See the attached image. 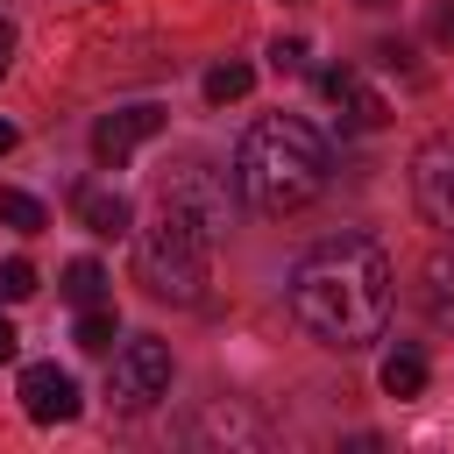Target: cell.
<instances>
[{"instance_id":"cell-12","label":"cell","mask_w":454,"mask_h":454,"mask_svg":"<svg viewBox=\"0 0 454 454\" xmlns=\"http://www.w3.org/2000/svg\"><path fill=\"white\" fill-rule=\"evenodd\" d=\"M114 333H121V319H114V305H106V298H99V305H78L71 340H78L85 355H106V348H114Z\"/></svg>"},{"instance_id":"cell-16","label":"cell","mask_w":454,"mask_h":454,"mask_svg":"<svg viewBox=\"0 0 454 454\" xmlns=\"http://www.w3.org/2000/svg\"><path fill=\"white\" fill-rule=\"evenodd\" d=\"M248 85H255V71H248V64H234V57L206 71V99H213V106H227V99H241Z\"/></svg>"},{"instance_id":"cell-4","label":"cell","mask_w":454,"mask_h":454,"mask_svg":"<svg viewBox=\"0 0 454 454\" xmlns=\"http://www.w3.org/2000/svg\"><path fill=\"white\" fill-rule=\"evenodd\" d=\"M156 199L163 206H177L184 220H199L213 241L227 234V220H234V206H227V184H220V170L213 163H199V156H184V163H170L163 177H156Z\"/></svg>"},{"instance_id":"cell-10","label":"cell","mask_w":454,"mask_h":454,"mask_svg":"<svg viewBox=\"0 0 454 454\" xmlns=\"http://www.w3.org/2000/svg\"><path fill=\"white\" fill-rule=\"evenodd\" d=\"M419 305L440 333H454V248H433L426 270H419Z\"/></svg>"},{"instance_id":"cell-1","label":"cell","mask_w":454,"mask_h":454,"mask_svg":"<svg viewBox=\"0 0 454 454\" xmlns=\"http://www.w3.org/2000/svg\"><path fill=\"white\" fill-rule=\"evenodd\" d=\"M390 298H397V270H390L383 241L362 234V227H340V234L312 241V248L291 262V319H298L319 348L355 355V348L383 340Z\"/></svg>"},{"instance_id":"cell-11","label":"cell","mask_w":454,"mask_h":454,"mask_svg":"<svg viewBox=\"0 0 454 454\" xmlns=\"http://www.w3.org/2000/svg\"><path fill=\"white\" fill-rule=\"evenodd\" d=\"M78 220L114 241V234L135 227V206H128V192H114V184H85V192H78Z\"/></svg>"},{"instance_id":"cell-20","label":"cell","mask_w":454,"mask_h":454,"mask_svg":"<svg viewBox=\"0 0 454 454\" xmlns=\"http://www.w3.org/2000/svg\"><path fill=\"white\" fill-rule=\"evenodd\" d=\"M14 142H21V135H14V121H0V156H7Z\"/></svg>"},{"instance_id":"cell-19","label":"cell","mask_w":454,"mask_h":454,"mask_svg":"<svg viewBox=\"0 0 454 454\" xmlns=\"http://www.w3.org/2000/svg\"><path fill=\"white\" fill-rule=\"evenodd\" d=\"M14 355H21V333H14L7 319H0V362H14Z\"/></svg>"},{"instance_id":"cell-2","label":"cell","mask_w":454,"mask_h":454,"mask_svg":"<svg viewBox=\"0 0 454 454\" xmlns=\"http://www.w3.org/2000/svg\"><path fill=\"white\" fill-rule=\"evenodd\" d=\"M333 177V149L312 121L298 114H262L241 149H234V184L241 199L262 213V220H284V213H305Z\"/></svg>"},{"instance_id":"cell-7","label":"cell","mask_w":454,"mask_h":454,"mask_svg":"<svg viewBox=\"0 0 454 454\" xmlns=\"http://www.w3.org/2000/svg\"><path fill=\"white\" fill-rule=\"evenodd\" d=\"M163 121H170V114L149 106V99H142V106H114V114H99V128H92V156H99L106 170H121L149 135H163Z\"/></svg>"},{"instance_id":"cell-17","label":"cell","mask_w":454,"mask_h":454,"mask_svg":"<svg viewBox=\"0 0 454 454\" xmlns=\"http://www.w3.org/2000/svg\"><path fill=\"white\" fill-rule=\"evenodd\" d=\"M21 298H35V262H0V305H21Z\"/></svg>"},{"instance_id":"cell-15","label":"cell","mask_w":454,"mask_h":454,"mask_svg":"<svg viewBox=\"0 0 454 454\" xmlns=\"http://www.w3.org/2000/svg\"><path fill=\"white\" fill-rule=\"evenodd\" d=\"M64 298H71V305H99V298H106V270H99L92 255H78V262L64 270Z\"/></svg>"},{"instance_id":"cell-23","label":"cell","mask_w":454,"mask_h":454,"mask_svg":"<svg viewBox=\"0 0 454 454\" xmlns=\"http://www.w3.org/2000/svg\"><path fill=\"white\" fill-rule=\"evenodd\" d=\"M362 7H383V0H362Z\"/></svg>"},{"instance_id":"cell-9","label":"cell","mask_w":454,"mask_h":454,"mask_svg":"<svg viewBox=\"0 0 454 454\" xmlns=\"http://www.w3.org/2000/svg\"><path fill=\"white\" fill-rule=\"evenodd\" d=\"M319 92L340 106V121H348V128H383V121H390V99H383V92H376V85H369L355 64L319 71Z\"/></svg>"},{"instance_id":"cell-21","label":"cell","mask_w":454,"mask_h":454,"mask_svg":"<svg viewBox=\"0 0 454 454\" xmlns=\"http://www.w3.org/2000/svg\"><path fill=\"white\" fill-rule=\"evenodd\" d=\"M0 50H14V21L7 14H0Z\"/></svg>"},{"instance_id":"cell-6","label":"cell","mask_w":454,"mask_h":454,"mask_svg":"<svg viewBox=\"0 0 454 454\" xmlns=\"http://www.w3.org/2000/svg\"><path fill=\"white\" fill-rule=\"evenodd\" d=\"M411 199L433 227L454 234V135H426L411 156Z\"/></svg>"},{"instance_id":"cell-5","label":"cell","mask_w":454,"mask_h":454,"mask_svg":"<svg viewBox=\"0 0 454 454\" xmlns=\"http://www.w3.org/2000/svg\"><path fill=\"white\" fill-rule=\"evenodd\" d=\"M163 390H170V348H163V340H149V333H135V340L114 355L106 397H114V411H149Z\"/></svg>"},{"instance_id":"cell-14","label":"cell","mask_w":454,"mask_h":454,"mask_svg":"<svg viewBox=\"0 0 454 454\" xmlns=\"http://www.w3.org/2000/svg\"><path fill=\"white\" fill-rule=\"evenodd\" d=\"M0 227H14V234H43V227H50V213H43V199H28V192L0 184Z\"/></svg>"},{"instance_id":"cell-13","label":"cell","mask_w":454,"mask_h":454,"mask_svg":"<svg viewBox=\"0 0 454 454\" xmlns=\"http://www.w3.org/2000/svg\"><path fill=\"white\" fill-rule=\"evenodd\" d=\"M383 390L390 397H419L426 390V355L419 348H390L383 355Z\"/></svg>"},{"instance_id":"cell-8","label":"cell","mask_w":454,"mask_h":454,"mask_svg":"<svg viewBox=\"0 0 454 454\" xmlns=\"http://www.w3.org/2000/svg\"><path fill=\"white\" fill-rule=\"evenodd\" d=\"M78 383H71V369H57V362H28L21 369V411L35 419V426H71L78 419Z\"/></svg>"},{"instance_id":"cell-22","label":"cell","mask_w":454,"mask_h":454,"mask_svg":"<svg viewBox=\"0 0 454 454\" xmlns=\"http://www.w3.org/2000/svg\"><path fill=\"white\" fill-rule=\"evenodd\" d=\"M0 78H7V50H0Z\"/></svg>"},{"instance_id":"cell-3","label":"cell","mask_w":454,"mask_h":454,"mask_svg":"<svg viewBox=\"0 0 454 454\" xmlns=\"http://www.w3.org/2000/svg\"><path fill=\"white\" fill-rule=\"evenodd\" d=\"M206 248H213V234L199 220H184L177 206L156 199V220L135 227V277L156 298H170V305H199V291H206Z\"/></svg>"},{"instance_id":"cell-18","label":"cell","mask_w":454,"mask_h":454,"mask_svg":"<svg viewBox=\"0 0 454 454\" xmlns=\"http://www.w3.org/2000/svg\"><path fill=\"white\" fill-rule=\"evenodd\" d=\"M270 71H277V78L305 71V43H298V35H277V43H270Z\"/></svg>"}]
</instances>
